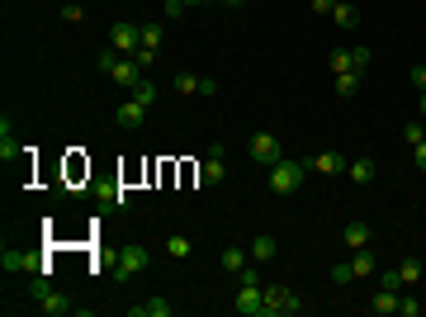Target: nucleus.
Wrapping results in <instances>:
<instances>
[{"label": "nucleus", "instance_id": "nucleus-5", "mask_svg": "<svg viewBox=\"0 0 426 317\" xmlns=\"http://www.w3.org/2000/svg\"><path fill=\"white\" fill-rule=\"evenodd\" d=\"M327 66L336 76H346V71H365L369 66V48H331L327 52Z\"/></svg>", "mask_w": 426, "mask_h": 317}, {"label": "nucleus", "instance_id": "nucleus-9", "mask_svg": "<svg viewBox=\"0 0 426 317\" xmlns=\"http://www.w3.org/2000/svg\"><path fill=\"white\" fill-rule=\"evenodd\" d=\"M346 166H350L346 152H317V157H308V171H317V175H346Z\"/></svg>", "mask_w": 426, "mask_h": 317}, {"label": "nucleus", "instance_id": "nucleus-36", "mask_svg": "<svg viewBox=\"0 0 426 317\" xmlns=\"http://www.w3.org/2000/svg\"><path fill=\"white\" fill-rule=\"evenodd\" d=\"M114 62H119V52H114V48H105L100 57H95V66H100V71H114Z\"/></svg>", "mask_w": 426, "mask_h": 317}, {"label": "nucleus", "instance_id": "nucleus-21", "mask_svg": "<svg viewBox=\"0 0 426 317\" xmlns=\"http://www.w3.org/2000/svg\"><path fill=\"white\" fill-rule=\"evenodd\" d=\"M100 199H105L110 208H133V194H128L124 185H105V190H100Z\"/></svg>", "mask_w": 426, "mask_h": 317}, {"label": "nucleus", "instance_id": "nucleus-11", "mask_svg": "<svg viewBox=\"0 0 426 317\" xmlns=\"http://www.w3.org/2000/svg\"><path fill=\"white\" fill-rule=\"evenodd\" d=\"M114 80H119V85H124V90H133V85H138L142 76H147V66L138 62V57H119V62H114V71H110Z\"/></svg>", "mask_w": 426, "mask_h": 317}, {"label": "nucleus", "instance_id": "nucleus-35", "mask_svg": "<svg viewBox=\"0 0 426 317\" xmlns=\"http://www.w3.org/2000/svg\"><path fill=\"white\" fill-rule=\"evenodd\" d=\"M62 19H66V24H81V19H85V10H81L76 0H66V5H62Z\"/></svg>", "mask_w": 426, "mask_h": 317}, {"label": "nucleus", "instance_id": "nucleus-20", "mask_svg": "<svg viewBox=\"0 0 426 317\" xmlns=\"http://www.w3.org/2000/svg\"><path fill=\"white\" fill-rule=\"evenodd\" d=\"M350 265H355V275H379V256L369 246H360V251L350 256Z\"/></svg>", "mask_w": 426, "mask_h": 317}, {"label": "nucleus", "instance_id": "nucleus-12", "mask_svg": "<svg viewBox=\"0 0 426 317\" xmlns=\"http://www.w3.org/2000/svg\"><path fill=\"white\" fill-rule=\"evenodd\" d=\"M114 119H119V128H142V119H147V104L128 95L124 104H119V114H114Z\"/></svg>", "mask_w": 426, "mask_h": 317}, {"label": "nucleus", "instance_id": "nucleus-22", "mask_svg": "<svg viewBox=\"0 0 426 317\" xmlns=\"http://www.w3.org/2000/svg\"><path fill=\"white\" fill-rule=\"evenodd\" d=\"M166 256H171V261H185V256H194V241H189L185 232H175V237H166Z\"/></svg>", "mask_w": 426, "mask_h": 317}, {"label": "nucleus", "instance_id": "nucleus-7", "mask_svg": "<svg viewBox=\"0 0 426 317\" xmlns=\"http://www.w3.org/2000/svg\"><path fill=\"white\" fill-rule=\"evenodd\" d=\"M0 265L10 270V275H43V270H47V261H43V256H33V251H10V246H5Z\"/></svg>", "mask_w": 426, "mask_h": 317}, {"label": "nucleus", "instance_id": "nucleus-28", "mask_svg": "<svg viewBox=\"0 0 426 317\" xmlns=\"http://www.w3.org/2000/svg\"><path fill=\"white\" fill-rule=\"evenodd\" d=\"M128 95H133V100H142V104H147V109H152V100H157V85H152V80L142 76L138 85H133V90H128Z\"/></svg>", "mask_w": 426, "mask_h": 317}, {"label": "nucleus", "instance_id": "nucleus-17", "mask_svg": "<svg viewBox=\"0 0 426 317\" xmlns=\"http://www.w3.org/2000/svg\"><path fill=\"white\" fill-rule=\"evenodd\" d=\"M275 251H280V246H275V237H270V232L252 237V261H256V265H266V261H275Z\"/></svg>", "mask_w": 426, "mask_h": 317}, {"label": "nucleus", "instance_id": "nucleus-19", "mask_svg": "<svg viewBox=\"0 0 426 317\" xmlns=\"http://www.w3.org/2000/svg\"><path fill=\"white\" fill-rule=\"evenodd\" d=\"M247 256H252V251H242V246H223V251H218V265L227 270V275H237V270L247 265Z\"/></svg>", "mask_w": 426, "mask_h": 317}, {"label": "nucleus", "instance_id": "nucleus-31", "mask_svg": "<svg viewBox=\"0 0 426 317\" xmlns=\"http://www.w3.org/2000/svg\"><path fill=\"white\" fill-rule=\"evenodd\" d=\"M142 48H161V24H142Z\"/></svg>", "mask_w": 426, "mask_h": 317}, {"label": "nucleus", "instance_id": "nucleus-3", "mask_svg": "<svg viewBox=\"0 0 426 317\" xmlns=\"http://www.w3.org/2000/svg\"><path fill=\"white\" fill-rule=\"evenodd\" d=\"M303 313V299L284 285H266V317H294Z\"/></svg>", "mask_w": 426, "mask_h": 317}, {"label": "nucleus", "instance_id": "nucleus-38", "mask_svg": "<svg viewBox=\"0 0 426 317\" xmlns=\"http://www.w3.org/2000/svg\"><path fill=\"white\" fill-rule=\"evenodd\" d=\"M408 76H412V85H417V90H426V66H412Z\"/></svg>", "mask_w": 426, "mask_h": 317}, {"label": "nucleus", "instance_id": "nucleus-23", "mask_svg": "<svg viewBox=\"0 0 426 317\" xmlns=\"http://www.w3.org/2000/svg\"><path fill=\"white\" fill-rule=\"evenodd\" d=\"M341 241H346L350 251H360V246H369V227L365 222H350L346 232H341Z\"/></svg>", "mask_w": 426, "mask_h": 317}, {"label": "nucleus", "instance_id": "nucleus-43", "mask_svg": "<svg viewBox=\"0 0 426 317\" xmlns=\"http://www.w3.org/2000/svg\"><path fill=\"white\" fill-rule=\"evenodd\" d=\"M161 5H166V0H161Z\"/></svg>", "mask_w": 426, "mask_h": 317}, {"label": "nucleus", "instance_id": "nucleus-42", "mask_svg": "<svg viewBox=\"0 0 426 317\" xmlns=\"http://www.w3.org/2000/svg\"><path fill=\"white\" fill-rule=\"evenodd\" d=\"M185 5H199V0H185Z\"/></svg>", "mask_w": 426, "mask_h": 317}, {"label": "nucleus", "instance_id": "nucleus-24", "mask_svg": "<svg viewBox=\"0 0 426 317\" xmlns=\"http://www.w3.org/2000/svg\"><path fill=\"white\" fill-rule=\"evenodd\" d=\"M331 19H336L341 29H355V24H360V10H355V5H346V0H336V10H331Z\"/></svg>", "mask_w": 426, "mask_h": 317}, {"label": "nucleus", "instance_id": "nucleus-29", "mask_svg": "<svg viewBox=\"0 0 426 317\" xmlns=\"http://www.w3.org/2000/svg\"><path fill=\"white\" fill-rule=\"evenodd\" d=\"M398 270H403V285H417V280H422V261H417V256L398 261Z\"/></svg>", "mask_w": 426, "mask_h": 317}, {"label": "nucleus", "instance_id": "nucleus-15", "mask_svg": "<svg viewBox=\"0 0 426 317\" xmlns=\"http://www.w3.org/2000/svg\"><path fill=\"white\" fill-rule=\"evenodd\" d=\"M171 313H175V303H166V299H147L128 308V317H171Z\"/></svg>", "mask_w": 426, "mask_h": 317}, {"label": "nucleus", "instance_id": "nucleus-6", "mask_svg": "<svg viewBox=\"0 0 426 317\" xmlns=\"http://www.w3.org/2000/svg\"><path fill=\"white\" fill-rule=\"evenodd\" d=\"M247 157H252L256 166H275V161L284 157V152H280V138H275V133H252V143H247Z\"/></svg>", "mask_w": 426, "mask_h": 317}, {"label": "nucleus", "instance_id": "nucleus-37", "mask_svg": "<svg viewBox=\"0 0 426 317\" xmlns=\"http://www.w3.org/2000/svg\"><path fill=\"white\" fill-rule=\"evenodd\" d=\"M412 166H417V171H426V143L412 147Z\"/></svg>", "mask_w": 426, "mask_h": 317}, {"label": "nucleus", "instance_id": "nucleus-2", "mask_svg": "<svg viewBox=\"0 0 426 317\" xmlns=\"http://www.w3.org/2000/svg\"><path fill=\"white\" fill-rule=\"evenodd\" d=\"M147 261H152V251H147L142 241H128L124 251L114 256V280H133V275H142Z\"/></svg>", "mask_w": 426, "mask_h": 317}, {"label": "nucleus", "instance_id": "nucleus-30", "mask_svg": "<svg viewBox=\"0 0 426 317\" xmlns=\"http://www.w3.org/2000/svg\"><path fill=\"white\" fill-rule=\"evenodd\" d=\"M379 289H408V285H403V270H379Z\"/></svg>", "mask_w": 426, "mask_h": 317}, {"label": "nucleus", "instance_id": "nucleus-8", "mask_svg": "<svg viewBox=\"0 0 426 317\" xmlns=\"http://www.w3.org/2000/svg\"><path fill=\"white\" fill-rule=\"evenodd\" d=\"M237 313L266 317V285H237Z\"/></svg>", "mask_w": 426, "mask_h": 317}, {"label": "nucleus", "instance_id": "nucleus-1", "mask_svg": "<svg viewBox=\"0 0 426 317\" xmlns=\"http://www.w3.org/2000/svg\"><path fill=\"white\" fill-rule=\"evenodd\" d=\"M266 171H270V190L275 194H294V190H303L308 157H280L275 166H266Z\"/></svg>", "mask_w": 426, "mask_h": 317}, {"label": "nucleus", "instance_id": "nucleus-14", "mask_svg": "<svg viewBox=\"0 0 426 317\" xmlns=\"http://www.w3.org/2000/svg\"><path fill=\"white\" fill-rule=\"evenodd\" d=\"M346 175L355 180V185H374V175H379V166H374V157H355L346 166Z\"/></svg>", "mask_w": 426, "mask_h": 317}, {"label": "nucleus", "instance_id": "nucleus-4", "mask_svg": "<svg viewBox=\"0 0 426 317\" xmlns=\"http://www.w3.org/2000/svg\"><path fill=\"white\" fill-rule=\"evenodd\" d=\"M110 48L119 52V57H133V52L142 48V24H128V19H119L110 29Z\"/></svg>", "mask_w": 426, "mask_h": 317}, {"label": "nucleus", "instance_id": "nucleus-39", "mask_svg": "<svg viewBox=\"0 0 426 317\" xmlns=\"http://www.w3.org/2000/svg\"><path fill=\"white\" fill-rule=\"evenodd\" d=\"M336 10V0H313V15H331Z\"/></svg>", "mask_w": 426, "mask_h": 317}, {"label": "nucleus", "instance_id": "nucleus-18", "mask_svg": "<svg viewBox=\"0 0 426 317\" xmlns=\"http://www.w3.org/2000/svg\"><path fill=\"white\" fill-rule=\"evenodd\" d=\"M369 308H374L379 317H394L398 313V289H379L374 299H369Z\"/></svg>", "mask_w": 426, "mask_h": 317}, {"label": "nucleus", "instance_id": "nucleus-10", "mask_svg": "<svg viewBox=\"0 0 426 317\" xmlns=\"http://www.w3.org/2000/svg\"><path fill=\"white\" fill-rule=\"evenodd\" d=\"M223 152H227L223 143L208 147V161L199 166V185H223V175H227V166H223Z\"/></svg>", "mask_w": 426, "mask_h": 317}, {"label": "nucleus", "instance_id": "nucleus-40", "mask_svg": "<svg viewBox=\"0 0 426 317\" xmlns=\"http://www.w3.org/2000/svg\"><path fill=\"white\" fill-rule=\"evenodd\" d=\"M218 5H227V10H242V5H247V0H218Z\"/></svg>", "mask_w": 426, "mask_h": 317}, {"label": "nucleus", "instance_id": "nucleus-32", "mask_svg": "<svg viewBox=\"0 0 426 317\" xmlns=\"http://www.w3.org/2000/svg\"><path fill=\"white\" fill-rule=\"evenodd\" d=\"M417 313H422V303L412 294H398V317H417Z\"/></svg>", "mask_w": 426, "mask_h": 317}, {"label": "nucleus", "instance_id": "nucleus-16", "mask_svg": "<svg viewBox=\"0 0 426 317\" xmlns=\"http://www.w3.org/2000/svg\"><path fill=\"white\" fill-rule=\"evenodd\" d=\"M15 157H19V138L10 133V119H0V161L10 166Z\"/></svg>", "mask_w": 426, "mask_h": 317}, {"label": "nucleus", "instance_id": "nucleus-33", "mask_svg": "<svg viewBox=\"0 0 426 317\" xmlns=\"http://www.w3.org/2000/svg\"><path fill=\"white\" fill-rule=\"evenodd\" d=\"M237 285H266V275H261L256 265H242L237 270Z\"/></svg>", "mask_w": 426, "mask_h": 317}, {"label": "nucleus", "instance_id": "nucleus-41", "mask_svg": "<svg viewBox=\"0 0 426 317\" xmlns=\"http://www.w3.org/2000/svg\"><path fill=\"white\" fill-rule=\"evenodd\" d=\"M422 114H426V90H422Z\"/></svg>", "mask_w": 426, "mask_h": 317}, {"label": "nucleus", "instance_id": "nucleus-34", "mask_svg": "<svg viewBox=\"0 0 426 317\" xmlns=\"http://www.w3.org/2000/svg\"><path fill=\"white\" fill-rule=\"evenodd\" d=\"M350 280H355V265H331V285H350Z\"/></svg>", "mask_w": 426, "mask_h": 317}, {"label": "nucleus", "instance_id": "nucleus-26", "mask_svg": "<svg viewBox=\"0 0 426 317\" xmlns=\"http://www.w3.org/2000/svg\"><path fill=\"white\" fill-rule=\"evenodd\" d=\"M355 90H360V71H346V76H336V95H341V100H350Z\"/></svg>", "mask_w": 426, "mask_h": 317}, {"label": "nucleus", "instance_id": "nucleus-13", "mask_svg": "<svg viewBox=\"0 0 426 317\" xmlns=\"http://www.w3.org/2000/svg\"><path fill=\"white\" fill-rule=\"evenodd\" d=\"M38 308H43L47 317H66V313H81L76 303L66 299V294H57V289H52V294H43V299H38Z\"/></svg>", "mask_w": 426, "mask_h": 317}, {"label": "nucleus", "instance_id": "nucleus-27", "mask_svg": "<svg viewBox=\"0 0 426 317\" xmlns=\"http://www.w3.org/2000/svg\"><path fill=\"white\" fill-rule=\"evenodd\" d=\"M403 143H408V147L426 143V128H422V119H408V124H403Z\"/></svg>", "mask_w": 426, "mask_h": 317}, {"label": "nucleus", "instance_id": "nucleus-25", "mask_svg": "<svg viewBox=\"0 0 426 317\" xmlns=\"http://www.w3.org/2000/svg\"><path fill=\"white\" fill-rule=\"evenodd\" d=\"M199 80H204V76H194V71H175L171 85L180 90V95H199Z\"/></svg>", "mask_w": 426, "mask_h": 317}]
</instances>
